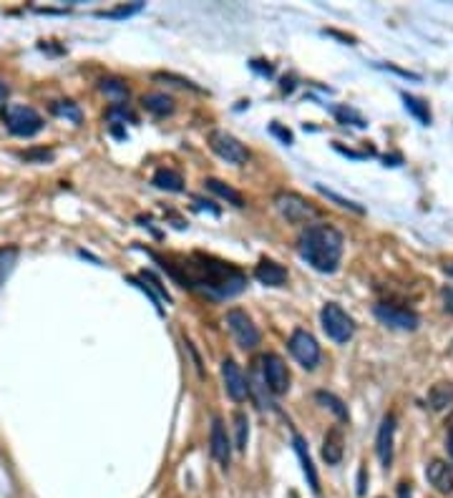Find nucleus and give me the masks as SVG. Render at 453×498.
<instances>
[{"label":"nucleus","mask_w":453,"mask_h":498,"mask_svg":"<svg viewBox=\"0 0 453 498\" xmlns=\"http://www.w3.org/2000/svg\"><path fill=\"white\" fill-rule=\"evenodd\" d=\"M184 267L189 272L181 280L184 287L187 284L189 287H199L204 292L214 294V297H235L247 284V280H244V275L239 270H235V267H230V264L224 262H217V259L211 257H202V254H197L194 262L184 264Z\"/></svg>","instance_id":"obj_1"},{"label":"nucleus","mask_w":453,"mask_h":498,"mask_svg":"<svg viewBox=\"0 0 453 498\" xmlns=\"http://www.w3.org/2000/svg\"><path fill=\"white\" fill-rule=\"evenodd\" d=\"M297 249L313 270L330 275L338 270L340 257H343V235L330 224H313L300 235Z\"/></svg>","instance_id":"obj_2"},{"label":"nucleus","mask_w":453,"mask_h":498,"mask_svg":"<svg viewBox=\"0 0 453 498\" xmlns=\"http://www.w3.org/2000/svg\"><path fill=\"white\" fill-rule=\"evenodd\" d=\"M3 124L13 136L30 138L43 129V119L36 108L30 106H6L3 108Z\"/></svg>","instance_id":"obj_3"},{"label":"nucleus","mask_w":453,"mask_h":498,"mask_svg":"<svg viewBox=\"0 0 453 498\" xmlns=\"http://www.w3.org/2000/svg\"><path fill=\"white\" fill-rule=\"evenodd\" d=\"M320 320H322V330H325V335L330 337V340L340 342V345L355 335V322H353V317L345 313L340 305H335V302H327V305L322 307Z\"/></svg>","instance_id":"obj_4"},{"label":"nucleus","mask_w":453,"mask_h":498,"mask_svg":"<svg viewBox=\"0 0 453 498\" xmlns=\"http://www.w3.org/2000/svg\"><path fill=\"white\" fill-rule=\"evenodd\" d=\"M275 207H277L280 214L292 224H305L317 219V209L310 204L308 199H302L300 194L295 192H280L275 197Z\"/></svg>","instance_id":"obj_5"},{"label":"nucleus","mask_w":453,"mask_h":498,"mask_svg":"<svg viewBox=\"0 0 453 498\" xmlns=\"http://www.w3.org/2000/svg\"><path fill=\"white\" fill-rule=\"evenodd\" d=\"M260 372L270 393H275V395H284L287 393V388H290V372H287V365H284V360L280 355L275 353L262 355Z\"/></svg>","instance_id":"obj_6"},{"label":"nucleus","mask_w":453,"mask_h":498,"mask_svg":"<svg viewBox=\"0 0 453 498\" xmlns=\"http://www.w3.org/2000/svg\"><path fill=\"white\" fill-rule=\"evenodd\" d=\"M209 149L217 154L219 159H224L227 164H244L249 159V151L244 149V144H239V138H235L227 131H209Z\"/></svg>","instance_id":"obj_7"},{"label":"nucleus","mask_w":453,"mask_h":498,"mask_svg":"<svg viewBox=\"0 0 453 498\" xmlns=\"http://www.w3.org/2000/svg\"><path fill=\"white\" fill-rule=\"evenodd\" d=\"M227 327H230V332L235 335L239 348L252 350L260 345V330H257V325L249 320L247 313H242V310H230V313H227Z\"/></svg>","instance_id":"obj_8"},{"label":"nucleus","mask_w":453,"mask_h":498,"mask_svg":"<svg viewBox=\"0 0 453 498\" xmlns=\"http://www.w3.org/2000/svg\"><path fill=\"white\" fill-rule=\"evenodd\" d=\"M290 353L305 370H315L320 362V345L308 330H295L290 337Z\"/></svg>","instance_id":"obj_9"},{"label":"nucleus","mask_w":453,"mask_h":498,"mask_svg":"<svg viewBox=\"0 0 453 498\" xmlns=\"http://www.w3.org/2000/svg\"><path fill=\"white\" fill-rule=\"evenodd\" d=\"M375 317L381 320L383 325H388V327H393V330H416L418 327L416 313L398 305H388V302L375 305Z\"/></svg>","instance_id":"obj_10"},{"label":"nucleus","mask_w":453,"mask_h":498,"mask_svg":"<svg viewBox=\"0 0 453 498\" xmlns=\"http://www.w3.org/2000/svg\"><path fill=\"white\" fill-rule=\"evenodd\" d=\"M222 378H224V388H227V395L232 398L235 402H242L244 398H247V378L242 375L239 365H237L232 358H227V360H222Z\"/></svg>","instance_id":"obj_11"},{"label":"nucleus","mask_w":453,"mask_h":498,"mask_svg":"<svg viewBox=\"0 0 453 498\" xmlns=\"http://www.w3.org/2000/svg\"><path fill=\"white\" fill-rule=\"evenodd\" d=\"M209 450L214 461L227 468L230 466V456H232V445H230V435H227V428H224L222 418L211 420V433H209Z\"/></svg>","instance_id":"obj_12"},{"label":"nucleus","mask_w":453,"mask_h":498,"mask_svg":"<svg viewBox=\"0 0 453 498\" xmlns=\"http://www.w3.org/2000/svg\"><path fill=\"white\" fill-rule=\"evenodd\" d=\"M393 433H395V418L386 415L381 423V431H378V445H375L378 458H381V463L386 468H390L393 463Z\"/></svg>","instance_id":"obj_13"},{"label":"nucleus","mask_w":453,"mask_h":498,"mask_svg":"<svg viewBox=\"0 0 453 498\" xmlns=\"http://www.w3.org/2000/svg\"><path fill=\"white\" fill-rule=\"evenodd\" d=\"M426 478L438 493H451L453 491V471L448 463L443 461H431L426 468Z\"/></svg>","instance_id":"obj_14"},{"label":"nucleus","mask_w":453,"mask_h":498,"mask_svg":"<svg viewBox=\"0 0 453 498\" xmlns=\"http://www.w3.org/2000/svg\"><path fill=\"white\" fill-rule=\"evenodd\" d=\"M254 277H257L262 284H267V287H282V284L287 282V270H284L282 264L272 262V259H262V262L254 267Z\"/></svg>","instance_id":"obj_15"},{"label":"nucleus","mask_w":453,"mask_h":498,"mask_svg":"<svg viewBox=\"0 0 453 498\" xmlns=\"http://www.w3.org/2000/svg\"><path fill=\"white\" fill-rule=\"evenodd\" d=\"M345 453V438L340 428H330L325 433V440H322V458H325L327 466H338L343 461Z\"/></svg>","instance_id":"obj_16"},{"label":"nucleus","mask_w":453,"mask_h":498,"mask_svg":"<svg viewBox=\"0 0 453 498\" xmlns=\"http://www.w3.org/2000/svg\"><path fill=\"white\" fill-rule=\"evenodd\" d=\"M292 443H295L297 456H300L302 471H305V476H308L310 488H313L315 493H320V478H317V471H315V466H313V458H310L308 445H305V440H302L300 435H297V433H295V438H292Z\"/></svg>","instance_id":"obj_17"},{"label":"nucleus","mask_w":453,"mask_h":498,"mask_svg":"<svg viewBox=\"0 0 453 498\" xmlns=\"http://www.w3.org/2000/svg\"><path fill=\"white\" fill-rule=\"evenodd\" d=\"M431 410H446L448 405H453V383H435L426 395Z\"/></svg>","instance_id":"obj_18"},{"label":"nucleus","mask_w":453,"mask_h":498,"mask_svg":"<svg viewBox=\"0 0 453 498\" xmlns=\"http://www.w3.org/2000/svg\"><path fill=\"white\" fill-rule=\"evenodd\" d=\"M151 184L162 189V192H181L184 189V179L174 169H157V174L151 176Z\"/></svg>","instance_id":"obj_19"},{"label":"nucleus","mask_w":453,"mask_h":498,"mask_svg":"<svg viewBox=\"0 0 453 498\" xmlns=\"http://www.w3.org/2000/svg\"><path fill=\"white\" fill-rule=\"evenodd\" d=\"M141 103H144L146 111H149V114H154V116H169V114H174V101H171L166 93H146V96L141 98Z\"/></svg>","instance_id":"obj_20"},{"label":"nucleus","mask_w":453,"mask_h":498,"mask_svg":"<svg viewBox=\"0 0 453 498\" xmlns=\"http://www.w3.org/2000/svg\"><path fill=\"white\" fill-rule=\"evenodd\" d=\"M204 186L209 189V192L217 194V197H222L224 202H230L232 207H237V209H242V207H244V197H242L237 189H232L230 184H224V181H219V179H206Z\"/></svg>","instance_id":"obj_21"},{"label":"nucleus","mask_w":453,"mask_h":498,"mask_svg":"<svg viewBox=\"0 0 453 498\" xmlns=\"http://www.w3.org/2000/svg\"><path fill=\"white\" fill-rule=\"evenodd\" d=\"M18 247H0V287L6 284V280L11 277V272L15 270V262H18Z\"/></svg>","instance_id":"obj_22"},{"label":"nucleus","mask_w":453,"mask_h":498,"mask_svg":"<svg viewBox=\"0 0 453 498\" xmlns=\"http://www.w3.org/2000/svg\"><path fill=\"white\" fill-rule=\"evenodd\" d=\"M315 400L322 402L325 408H330L340 420H348V408H345V402L340 400L338 395H332V393H327V391H317L315 393Z\"/></svg>","instance_id":"obj_23"},{"label":"nucleus","mask_w":453,"mask_h":498,"mask_svg":"<svg viewBox=\"0 0 453 498\" xmlns=\"http://www.w3.org/2000/svg\"><path fill=\"white\" fill-rule=\"evenodd\" d=\"M235 440H237V448L244 450L247 448V440H249V420L244 413L237 410L235 413Z\"/></svg>","instance_id":"obj_24"},{"label":"nucleus","mask_w":453,"mask_h":498,"mask_svg":"<svg viewBox=\"0 0 453 498\" xmlns=\"http://www.w3.org/2000/svg\"><path fill=\"white\" fill-rule=\"evenodd\" d=\"M53 114H58V116H63V119L73 121L76 126H79L81 121H84V114H81V108L76 106L73 101H55V103H53Z\"/></svg>","instance_id":"obj_25"},{"label":"nucleus","mask_w":453,"mask_h":498,"mask_svg":"<svg viewBox=\"0 0 453 498\" xmlns=\"http://www.w3.org/2000/svg\"><path fill=\"white\" fill-rule=\"evenodd\" d=\"M403 101H405V108H408V111H413V114H416L418 119L423 121V124H431L428 106H423V101H418L416 96H408V93H403Z\"/></svg>","instance_id":"obj_26"},{"label":"nucleus","mask_w":453,"mask_h":498,"mask_svg":"<svg viewBox=\"0 0 453 498\" xmlns=\"http://www.w3.org/2000/svg\"><path fill=\"white\" fill-rule=\"evenodd\" d=\"M106 119H109L111 124H126V121H136V119H133V114L129 111L126 106H124V103H114V106L109 108Z\"/></svg>","instance_id":"obj_27"},{"label":"nucleus","mask_w":453,"mask_h":498,"mask_svg":"<svg viewBox=\"0 0 453 498\" xmlns=\"http://www.w3.org/2000/svg\"><path fill=\"white\" fill-rule=\"evenodd\" d=\"M141 3H131V6H121V8H114V11H101L98 15L101 18H129V15H133V13L141 11Z\"/></svg>","instance_id":"obj_28"},{"label":"nucleus","mask_w":453,"mask_h":498,"mask_svg":"<svg viewBox=\"0 0 453 498\" xmlns=\"http://www.w3.org/2000/svg\"><path fill=\"white\" fill-rule=\"evenodd\" d=\"M315 189H317V192H320V194H325L327 199H332V202H338V204H340V207H345V209H353V211H357V214H362V207H357L355 202H350V199H343V197H338V194H335V192H327L325 186H320V184L315 186Z\"/></svg>","instance_id":"obj_29"},{"label":"nucleus","mask_w":453,"mask_h":498,"mask_svg":"<svg viewBox=\"0 0 453 498\" xmlns=\"http://www.w3.org/2000/svg\"><path fill=\"white\" fill-rule=\"evenodd\" d=\"M101 89H103V93H111V96H121V98H126V96H129L126 86L121 84V81H114V79L103 81Z\"/></svg>","instance_id":"obj_30"},{"label":"nucleus","mask_w":453,"mask_h":498,"mask_svg":"<svg viewBox=\"0 0 453 498\" xmlns=\"http://www.w3.org/2000/svg\"><path fill=\"white\" fill-rule=\"evenodd\" d=\"M335 114H338V119L343 121V124H348V121H353V126H357V129L365 126V119H362V116H357L355 111H350V108H338Z\"/></svg>","instance_id":"obj_31"},{"label":"nucleus","mask_w":453,"mask_h":498,"mask_svg":"<svg viewBox=\"0 0 453 498\" xmlns=\"http://www.w3.org/2000/svg\"><path fill=\"white\" fill-rule=\"evenodd\" d=\"M141 280H144V282H151V287H154L159 294H162V300H166V302L171 300L169 292H166V287H162V284H159L157 280H154V275H151V272H141Z\"/></svg>","instance_id":"obj_32"},{"label":"nucleus","mask_w":453,"mask_h":498,"mask_svg":"<svg viewBox=\"0 0 453 498\" xmlns=\"http://www.w3.org/2000/svg\"><path fill=\"white\" fill-rule=\"evenodd\" d=\"M270 129H272V133H275V136H280V138H282L284 144H290V141H292V133H290V131H284V129H280L277 124H272Z\"/></svg>","instance_id":"obj_33"},{"label":"nucleus","mask_w":453,"mask_h":498,"mask_svg":"<svg viewBox=\"0 0 453 498\" xmlns=\"http://www.w3.org/2000/svg\"><path fill=\"white\" fill-rule=\"evenodd\" d=\"M443 297H446V310H451V313H453V289H446V292H443Z\"/></svg>","instance_id":"obj_34"},{"label":"nucleus","mask_w":453,"mask_h":498,"mask_svg":"<svg viewBox=\"0 0 453 498\" xmlns=\"http://www.w3.org/2000/svg\"><path fill=\"white\" fill-rule=\"evenodd\" d=\"M6 98H8V86L3 84V81H0V106L6 103Z\"/></svg>","instance_id":"obj_35"},{"label":"nucleus","mask_w":453,"mask_h":498,"mask_svg":"<svg viewBox=\"0 0 453 498\" xmlns=\"http://www.w3.org/2000/svg\"><path fill=\"white\" fill-rule=\"evenodd\" d=\"M446 431H448V435H453V413H448V418H446Z\"/></svg>","instance_id":"obj_36"},{"label":"nucleus","mask_w":453,"mask_h":498,"mask_svg":"<svg viewBox=\"0 0 453 498\" xmlns=\"http://www.w3.org/2000/svg\"><path fill=\"white\" fill-rule=\"evenodd\" d=\"M400 498H411V488H408V483L400 486Z\"/></svg>","instance_id":"obj_37"},{"label":"nucleus","mask_w":453,"mask_h":498,"mask_svg":"<svg viewBox=\"0 0 453 498\" xmlns=\"http://www.w3.org/2000/svg\"><path fill=\"white\" fill-rule=\"evenodd\" d=\"M446 448H448V456H451V461H453V435H448V443H446Z\"/></svg>","instance_id":"obj_38"}]
</instances>
